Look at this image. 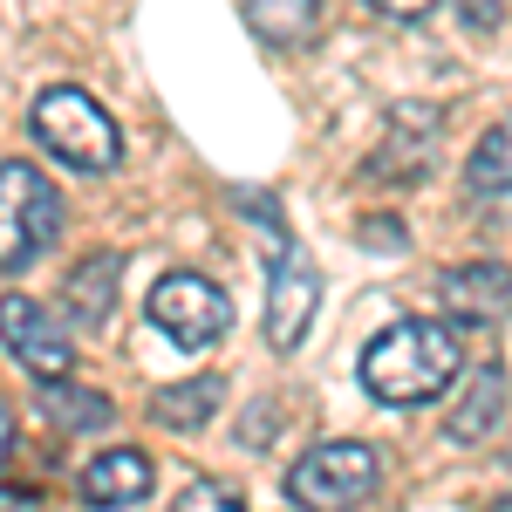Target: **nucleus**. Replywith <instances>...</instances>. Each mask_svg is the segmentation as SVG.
<instances>
[{
  "label": "nucleus",
  "mask_w": 512,
  "mask_h": 512,
  "mask_svg": "<svg viewBox=\"0 0 512 512\" xmlns=\"http://www.w3.org/2000/svg\"><path fill=\"white\" fill-rule=\"evenodd\" d=\"M41 410L55 431H103L110 424V396L82 390V383H41Z\"/></svg>",
  "instance_id": "obj_15"
},
{
  "label": "nucleus",
  "mask_w": 512,
  "mask_h": 512,
  "mask_svg": "<svg viewBox=\"0 0 512 512\" xmlns=\"http://www.w3.org/2000/svg\"><path fill=\"white\" fill-rule=\"evenodd\" d=\"M219 403H226V383H219L212 369H198V376H185V383H171V390L151 396V417H158L164 431H205Z\"/></svg>",
  "instance_id": "obj_12"
},
{
  "label": "nucleus",
  "mask_w": 512,
  "mask_h": 512,
  "mask_svg": "<svg viewBox=\"0 0 512 512\" xmlns=\"http://www.w3.org/2000/svg\"><path fill=\"white\" fill-rule=\"evenodd\" d=\"M171 512H246V506H239L233 485H219V478H192V485L171 499Z\"/></svg>",
  "instance_id": "obj_17"
},
{
  "label": "nucleus",
  "mask_w": 512,
  "mask_h": 512,
  "mask_svg": "<svg viewBox=\"0 0 512 512\" xmlns=\"http://www.w3.org/2000/svg\"><path fill=\"white\" fill-rule=\"evenodd\" d=\"M499 410H506V369H499V362H478L472 376H465V396H458V410H451V437H458V444H478V437H492Z\"/></svg>",
  "instance_id": "obj_13"
},
{
  "label": "nucleus",
  "mask_w": 512,
  "mask_h": 512,
  "mask_svg": "<svg viewBox=\"0 0 512 512\" xmlns=\"http://www.w3.org/2000/svg\"><path fill=\"white\" fill-rule=\"evenodd\" d=\"M62 233V198L35 164H0V274L35 267Z\"/></svg>",
  "instance_id": "obj_3"
},
{
  "label": "nucleus",
  "mask_w": 512,
  "mask_h": 512,
  "mask_svg": "<svg viewBox=\"0 0 512 512\" xmlns=\"http://www.w3.org/2000/svg\"><path fill=\"white\" fill-rule=\"evenodd\" d=\"M151 499V458L144 451H103L82 465V506L89 512H130Z\"/></svg>",
  "instance_id": "obj_10"
},
{
  "label": "nucleus",
  "mask_w": 512,
  "mask_h": 512,
  "mask_svg": "<svg viewBox=\"0 0 512 512\" xmlns=\"http://www.w3.org/2000/svg\"><path fill=\"white\" fill-rule=\"evenodd\" d=\"M315 21H321L315 0H246V28L260 41H274V48H301L315 35Z\"/></svg>",
  "instance_id": "obj_14"
},
{
  "label": "nucleus",
  "mask_w": 512,
  "mask_h": 512,
  "mask_svg": "<svg viewBox=\"0 0 512 512\" xmlns=\"http://www.w3.org/2000/svg\"><path fill=\"white\" fill-rule=\"evenodd\" d=\"M437 294L458 321H499L512 308V267L506 260H465L437 280Z\"/></svg>",
  "instance_id": "obj_9"
},
{
  "label": "nucleus",
  "mask_w": 512,
  "mask_h": 512,
  "mask_svg": "<svg viewBox=\"0 0 512 512\" xmlns=\"http://www.w3.org/2000/svg\"><path fill=\"white\" fill-rule=\"evenodd\" d=\"M376 14H396V21H417V14H431L437 0H369Z\"/></svg>",
  "instance_id": "obj_19"
},
{
  "label": "nucleus",
  "mask_w": 512,
  "mask_h": 512,
  "mask_svg": "<svg viewBox=\"0 0 512 512\" xmlns=\"http://www.w3.org/2000/svg\"><path fill=\"white\" fill-rule=\"evenodd\" d=\"M465 349L444 321H390L369 349H362V390L390 410H417L458 383Z\"/></svg>",
  "instance_id": "obj_1"
},
{
  "label": "nucleus",
  "mask_w": 512,
  "mask_h": 512,
  "mask_svg": "<svg viewBox=\"0 0 512 512\" xmlns=\"http://www.w3.org/2000/svg\"><path fill=\"white\" fill-rule=\"evenodd\" d=\"M151 321L158 335H171L178 349H212L226 328H233V301L212 287L205 274H164L158 294H151Z\"/></svg>",
  "instance_id": "obj_5"
},
{
  "label": "nucleus",
  "mask_w": 512,
  "mask_h": 512,
  "mask_svg": "<svg viewBox=\"0 0 512 512\" xmlns=\"http://www.w3.org/2000/svg\"><path fill=\"white\" fill-rule=\"evenodd\" d=\"M437 137H444V117H437L431 103H403L390 117V137H383V158L369 164L376 178H396V185H410V178H424V164H431Z\"/></svg>",
  "instance_id": "obj_8"
},
{
  "label": "nucleus",
  "mask_w": 512,
  "mask_h": 512,
  "mask_svg": "<svg viewBox=\"0 0 512 512\" xmlns=\"http://www.w3.org/2000/svg\"><path fill=\"white\" fill-rule=\"evenodd\" d=\"M315 308H321V267L301 246H280L274 253V287H267V335H274V349H301Z\"/></svg>",
  "instance_id": "obj_7"
},
{
  "label": "nucleus",
  "mask_w": 512,
  "mask_h": 512,
  "mask_svg": "<svg viewBox=\"0 0 512 512\" xmlns=\"http://www.w3.org/2000/svg\"><path fill=\"white\" fill-rule=\"evenodd\" d=\"M117 294H123V260L117 253H89V260H76V274L62 280V308H69L82 328H110Z\"/></svg>",
  "instance_id": "obj_11"
},
{
  "label": "nucleus",
  "mask_w": 512,
  "mask_h": 512,
  "mask_svg": "<svg viewBox=\"0 0 512 512\" xmlns=\"http://www.w3.org/2000/svg\"><path fill=\"white\" fill-rule=\"evenodd\" d=\"M7 451H14V410L0 403V465H7Z\"/></svg>",
  "instance_id": "obj_20"
},
{
  "label": "nucleus",
  "mask_w": 512,
  "mask_h": 512,
  "mask_svg": "<svg viewBox=\"0 0 512 512\" xmlns=\"http://www.w3.org/2000/svg\"><path fill=\"white\" fill-rule=\"evenodd\" d=\"M0 342H7V355L21 369H35L41 383H69V369H76L69 328L48 315L41 301H28V294H0Z\"/></svg>",
  "instance_id": "obj_6"
},
{
  "label": "nucleus",
  "mask_w": 512,
  "mask_h": 512,
  "mask_svg": "<svg viewBox=\"0 0 512 512\" xmlns=\"http://www.w3.org/2000/svg\"><path fill=\"white\" fill-rule=\"evenodd\" d=\"M458 14H465V28H472V35H499L506 0H458Z\"/></svg>",
  "instance_id": "obj_18"
},
{
  "label": "nucleus",
  "mask_w": 512,
  "mask_h": 512,
  "mask_svg": "<svg viewBox=\"0 0 512 512\" xmlns=\"http://www.w3.org/2000/svg\"><path fill=\"white\" fill-rule=\"evenodd\" d=\"M376 478H383V458H376L369 444L328 437V444H315L308 458H294L287 499H294L301 512H355L369 492H376Z\"/></svg>",
  "instance_id": "obj_4"
},
{
  "label": "nucleus",
  "mask_w": 512,
  "mask_h": 512,
  "mask_svg": "<svg viewBox=\"0 0 512 512\" xmlns=\"http://www.w3.org/2000/svg\"><path fill=\"white\" fill-rule=\"evenodd\" d=\"M465 178H472V192H512V117H499L478 137Z\"/></svg>",
  "instance_id": "obj_16"
},
{
  "label": "nucleus",
  "mask_w": 512,
  "mask_h": 512,
  "mask_svg": "<svg viewBox=\"0 0 512 512\" xmlns=\"http://www.w3.org/2000/svg\"><path fill=\"white\" fill-rule=\"evenodd\" d=\"M28 130H35L41 144L55 151V158L69 164V171H110L123 158V130L117 117L89 96V89H41L35 110H28Z\"/></svg>",
  "instance_id": "obj_2"
}]
</instances>
